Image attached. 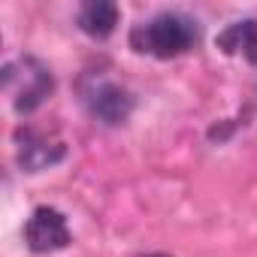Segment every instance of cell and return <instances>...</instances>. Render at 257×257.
<instances>
[{
	"label": "cell",
	"instance_id": "cell-7",
	"mask_svg": "<svg viewBox=\"0 0 257 257\" xmlns=\"http://www.w3.org/2000/svg\"><path fill=\"white\" fill-rule=\"evenodd\" d=\"M218 49L227 55H245L251 64H257V22L254 19L233 22L227 31L218 34Z\"/></svg>",
	"mask_w": 257,
	"mask_h": 257
},
{
	"label": "cell",
	"instance_id": "cell-5",
	"mask_svg": "<svg viewBox=\"0 0 257 257\" xmlns=\"http://www.w3.org/2000/svg\"><path fill=\"white\" fill-rule=\"evenodd\" d=\"M16 143H19L16 158L25 173H43V170L55 167L58 161H64V155H67V146L58 137H49L43 131H34V127H22L16 134Z\"/></svg>",
	"mask_w": 257,
	"mask_h": 257
},
{
	"label": "cell",
	"instance_id": "cell-3",
	"mask_svg": "<svg viewBox=\"0 0 257 257\" xmlns=\"http://www.w3.org/2000/svg\"><path fill=\"white\" fill-rule=\"evenodd\" d=\"M85 106L103 124H124L134 112V94L112 79H91L85 88Z\"/></svg>",
	"mask_w": 257,
	"mask_h": 257
},
{
	"label": "cell",
	"instance_id": "cell-8",
	"mask_svg": "<svg viewBox=\"0 0 257 257\" xmlns=\"http://www.w3.org/2000/svg\"><path fill=\"white\" fill-rule=\"evenodd\" d=\"M143 257H170V254H143Z\"/></svg>",
	"mask_w": 257,
	"mask_h": 257
},
{
	"label": "cell",
	"instance_id": "cell-6",
	"mask_svg": "<svg viewBox=\"0 0 257 257\" xmlns=\"http://www.w3.org/2000/svg\"><path fill=\"white\" fill-rule=\"evenodd\" d=\"M79 28L94 37V40H106L115 28H118V7L112 0H91L79 10Z\"/></svg>",
	"mask_w": 257,
	"mask_h": 257
},
{
	"label": "cell",
	"instance_id": "cell-1",
	"mask_svg": "<svg viewBox=\"0 0 257 257\" xmlns=\"http://www.w3.org/2000/svg\"><path fill=\"white\" fill-rule=\"evenodd\" d=\"M197 22L182 13H161L131 31V46L155 58H179L197 43Z\"/></svg>",
	"mask_w": 257,
	"mask_h": 257
},
{
	"label": "cell",
	"instance_id": "cell-2",
	"mask_svg": "<svg viewBox=\"0 0 257 257\" xmlns=\"http://www.w3.org/2000/svg\"><path fill=\"white\" fill-rule=\"evenodd\" d=\"M4 85L7 91L13 94V106L16 112H34L37 106H43V100L52 94L55 88V79H52V70L40 61V58H19V61H10L4 67Z\"/></svg>",
	"mask_w": 257,
	"mask_h": 257
},
{
	"label": "cell",
	"instance_id": "cell-4",
	"mask_svg": "<svg viewBox=\"0 0 257 257\" xmlns=\"http://www.w3.org/2000/svg\"><path fill=\"white\" fill-rule=\"evenodd\" d=\"M70 224H67V215L52 209V206H40L34 209V215L28 218L25 224V242L31 251L37 254H52V251H61L70 245Z\"/></svg>",
	"mask_w": 257,
	"mask_h": 257
}]
</instances>
